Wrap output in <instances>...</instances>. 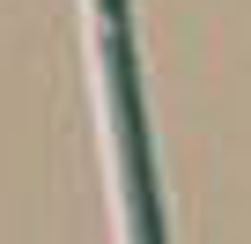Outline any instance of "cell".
Here are the masks:
<instances>
[{
    "label": "cell",
    "instance_id": "obj_1",
    "mask_svg": "<svg viewBox=\"0 0 251 244\" xmlns=\"http://www.w3.org/2000/svg\"><path fill=\"white\" fill-rule=\"evenodd\" d=\"M96 59H103V118H111V148H118L126 244H170L163 237V200H155V156H148V111H141L126 0H96Z\"/></svg>",
    "mask_w": 251,
    "mask_h": 244
}]
</instances>
